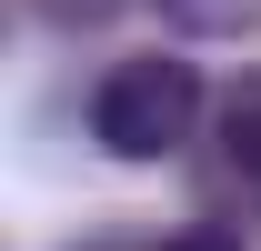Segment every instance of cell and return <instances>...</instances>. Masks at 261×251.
<instances>
[{
  "label": "cell",
  "mask_w": 261,
  "mask_h": 251,
  "mask_svg": "<svg viewBox=\"0 0 261 251\" xmlns=\"http://www.w3.org/2000/svg\"><path fill=\"white\" fill-rule=\"evenodd\" d=\"M151 10L191 40H251V20H261V0H151Z\"/></svg>",
  "instance_id": "3"
},
{
  "label": "cell",
  "mask_w": 261,
  "mask_h": 251,
  "mask_svg": "<svg viewBox=\"0 0 261 251\" xmlns=\"http://www.w3.org/2000/svg\"><path fill=\"white\" fill-rule=\"evenodd\" d=\"M221 171L241 191H261V81H241L231 111H221Z\"/></svg>",
  "instance_id": "2"
},
{
  "label": "cell",
  "mask_w": 261,
  "mask_h": 251,
  "mask_svg": "<svg viewBox=\"0 0 261 251\" xmlns=\"http://www.w3.org/2000/svg\"><path fill=\"white\" fill-rule=\"evenodd\" d=\"M91 251H111V241H91Z\"/></svg>",
  "instance_id": "5"
},
{
  "label": "cell",
  "mask_w": 261,
  "mask_h": 251,
  "mask_svg": "<svg viewBox=\"0 0 261 251\" xmlns=\"http://www.w3.org/2000/svg\"><path fill=\"white\" fill-rule=\"evenodd\" d=\"M161 251H241V231H221V221H191L181 241H161Z\"/></svg>",
  "instance_id": "4"
},
{
  "label": "cell",
  "mask_w": 261,
  "mask_h": 251,
  "mask_svg": "<svg viewBox=\"0 0 261 251\" xmlns=\"http://www.w3.org/2000/svg\"><path fill=\"white\" fill-rule=\"evenodd\" d=\"M201 121V70L191 61H161V51H141V61H111L91 91V141L111 161H171L191 141Z\"/></svg>",
  "instance_id": "1"
}]
</instances>
